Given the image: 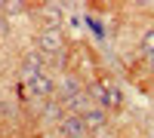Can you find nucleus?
Instances as JSON below:
<instances>
[{"mask_svg":"<svg viewBox=\"0 0 154 138\" xmlns=\"http://www.w3.org/2000/svg\"><path fill=\"white\" fill-rule=\"evenodd\" d=\"M59 129H62V135H65V138H80V135L86 132V123H83L80 114H68V117H62Z\"/></svg>","mask_w":154,"mask_h":138,"instance_id":"1","label":"nucleus"},{"mask_svg":"<svg viewBox=\"0 0 154 138\" xmlns=\"http://www.w3.org/2000/svg\"><path fill=\"white\" fill-rule=\"evenodd\" d=\"M142 52H145V55H154V31H148V34L142 37Z\"/></svg>","mask_w":154,"mask_h":138,"instance_id":"6","label":"nucleus"},{"mask_svg":"<svg viewBox=\"0 0 154 138\" xmlns=\"http://www.w3.org/2000/svg\"><path fill=\"white\" fill-rule=\"evenodd\" d=\"M151 65H154V55H151Z\"/></svg>","mask_w":154,"mask_h":138,"instance_id":"7","label":"nucleus"},{"mask_svg":"<svg viewBox=\"0 0 154 138\" xmlns=\"http://www.w3.org/2000/svg\"><path fill=\"white\" fill-rule=\"evenodd\" d=\"M28 92H31L34 98H49V95H53V77L43 71L40 77H34V80L28 83Z\"/></svg>","mask_w":154,"mask_h":138,"instance_id":"2","label":"nucleus"},{"mask_svg":"<svg viewBox=\"0 0 154 138\" xmlns=\"http://www.w3.org/2000/svg\"><path fill=\"white\" fill-rule=\"evenodd\" d=\"M22 74H25V83H31L34 77H40V74H43V52H31L28 58H25Z\"/></svg>","mask_w":154,"mask_h":138,"instance_id":"3","label":"nucleus"},{"mask_svg":"<svg viewBox=\"0 0 154 138\" xmlns=\"http://www.w3.org/2000/svg\"><path fill=\"white\" fill-rule=\"evenodd\" d=\"M59 34L53 31V28H46L43 34H40V49H43V55H53V52H59Z\"/></svg>","mask_w":154,"mask_h":138,"instance_id":"4","label":"nucleus"},{"mask_svg":"<svg viewBox=\"0 0 154 138\" xmlns=\"http://www.w3.org/2000/svg\"><path fill=\"white\" fill-rule=\"evenodd\" d=\"M80 117H83V123H86V129H99V126H102V120H105L102 107H86Z\"/></svg>","mask_w":154,"mask_h":138,"instance_id":"5","label":"nucleus"}]
</instances>
